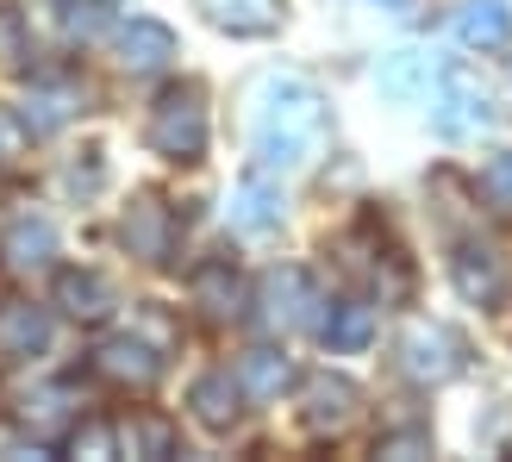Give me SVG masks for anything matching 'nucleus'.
Returning <instances> with one entry per match:
<instances>
[{"instance_id": "obj_21", "label": "nucleus", "mask_w": 512, "mask_h": 462, "mask_svg": "<svg viewBox=\"0 0 512 462\" xmlns=\"http://www.w3.org/2000/svg\"><path fill=\"white\" fill-rule=\"evenodd\" d=\"M50 256H57V231H50V219H19L7 231V269L32 275V269L50 263Z\"/></svg>"}, {"instance_id": "obj_29", "label": "nucleus", "mask_w": 512, "mask_h": 462, "mask_svg": "<svg viewBox=\"0 0 512 462\" xmlns=\"http://www.w3.org/2000/svg\"><path fill=\"white\" fill-rule=\"evenodd\" d=\"M375 456H431V431H400V438H381Z\"/></svg>"}, {"instance_id": "obj_11", "label": "nucleus", "mask_w": 512, "mask_h": 462, "mask_svg": "<svg viewBox=\"0 0 512 462\" xmlns=\"http://www.w3.org/2000/svg\"><path fill=\"white\" fill-rule=\"evenodd\" d=\"M188 406H194V419L207 425V431H232L238 413H244V381L232 369H207L188 388Z\"/></svg>"}, {"instance_id": "obj_4", "label": "nucleus", "mask_w": 512, "mask_h": 462, "mask_svg": "<svg viewBox=\"0 0 512 462\" xmlns=\"http://www.w3.org/2000/svg\"><path fill=\"white\" fill-rule=\"evenodd\" d=\"M463 338H456L450 325H438V319H413L400 331V369L413 375V381H425V388H444V381H456L463 375Z\"/></svg>"}, {"instance_id": "obj_2", "label": "nucleus", "mask_w": 512, "mask_h": 462, "mask_svg": "<svg viewBox=\"0 0 512 462\" xmlns=\"http://www.w3.org/2000/svg\"><path fill=\"white\" fill-rule=\"evenodd\" d=\"M144 138L157 157L169 163H194L200 150H207V100H200V88H163L157 94V107H150V125H144Z\"/></svg>"}, {"instance_id": "obj_13", "label": "nucleus", "mask_w": 512, "mask_h": 462, "mask_svg": "<svg viewBox=\"0 0 512 462\" xmlns=\"http://www.w3.org/2000/svg\"><path fill=\"white\" fill-rule=\"evenodd\" d=\"M57 306H63L69 319H82V325H100L119 300H113V281H107V275H94V269H63V275H57Z\"/></svg>"}, {"instance_id": "obj_14", "label": "nucleus", "mask_w": 512, "mask_h": 462, "mask_svg": "<svg viewBox=\"0 0 512 462\" xmlns=\"http://www.w3.org/2000/svg\"><path fill=\"white\" fill-rule=\"evenodd\" d=\"M450 25H456V38H463L469 50L512 44V7H506V0H463V7L450 13Z\"/></svg>"}, {"instance_id": "obj_22", "label": "nucleus", "mask_w": 512, "mask_h": 462, "mask_svg": "<svg viewBox=\"0 0 512 462\" xmlns=\"http://www.w3.org/2000/svg\"><path fill=\"white\" fill-rule=\"evenodd\" d=\"M119 450L125 456H144V462L175 456V425L157 419V413H132V419H119Z\"/></svg>"}, {"instance_id": "obj_27", "label": "nucleus", "mask_w": 512, "mask_h": 462, "mask_svg": "<svg viewBox=\"0 0 512 462\" xmlns=\"http://www.w3.org/2000/svg\"><path fill=\"white\" fill-rule=\"evenodd\" d=\"M63 450L100 462V456H113V450H119V425H107V419H82V425L69 431V444H63Z\"/></svg>"}, {"instance_id": "obj_15", "label": "nucleus", "mask_w": 512, "mask_h": 462, "mask_svg": "<svg viewBox=\"0 0 512 462\" xmlns=\"http://www.w3.org/2000/svg\"><path fill=\"white\" fill-rule=\"evenodd\" d=\"M232 225L250 231V238H263V231L281 225V194L269 182V169H256V175H244V182H238V194H232Z\"/></svg>"}, {"instance_id": "obj_25", "label": "nucleus", "mask_w": 512, "mask_h": 462, "mask_svg": "<svg viewBox=\"0 0 512 462\" xmlns=\"http://www.w3.org/2000/svg\"><path fill=\"white\" fill-rule=\"evenodd\" d=\"M69 413V388H38V394H25L19 406H13V419L25 425V431H38V425H57Z\"/></svg>"}, {"instance_id": "obj_5", "label": "nucleus", "mask_w": 512, "mask_h": 462, "mask_svg": "<svg viewBox=\"0 0 512 462\" xmlns=\"http://www.w3.org/2000/svg\"><path fill=\"white\" fill-rule=\"evenodd\" d=\"M356 413H363V388H356L350 375H306L300 381V419L313 438H344V431L356 425Z\"/></svg>"}, {"instance_id": "obj_7", "label": "nucleus", "mask_w": 512, "mask_h": 462, "mask_svg": "<svg viewBox=\"0 0 512 462\" xmlns=\"http://www.w3.org/2000/svg\"><path fill=\"white\" fill-rule=\"evenodd\" d=\"M450 281H456V294H463L469 306H500V300H506V263H500V250L481 244V238L456 244Z\"/></svg>"}, {"instance_id": "obj_6", "label": "nucleus", "mask_w": 512, "mask_h": 462, "mask_svg": "<svg viewBox=\"0 0 512 462\" xmlns=\"http://www.w3.org/2000/svg\"><path fill=\"white\" fill-rule=\"evenodd\" d=\"M188 294H194V306H200V319H207V325L244 319V275H238L232 256H207V263L194 269Z\"/></svg>"}, {"instance_id": "obj_19", "label": "nucleus", "mask_w": 512, "mask_h": 462, "mask_svg": "<svg viewBox=\"0 0 512 462\" xmlns=\"http://www.w3.org/2000/svg\"><path fill=\"white\" fill-rule=\"evenodd\" d=\"M375 82H381V94H388V100H419V94L438 88V69H431L425 50H394V57L375 69Z\"/></svg>"}, {"instance_id": "obj_23", "label": "nucleus", "mask_w": 512, "mask_h": 462, "mask_svg": "<svg viewBox=\"0 0 512 462\" xmlns=\"http://www.w3.org/2000/svg\"><path fill=\"white\" fill-rule=\"evenodd\" d=\"M75 113V88H32V100H25V125H32V138H50L57 125H69Z\"/></svg>"}, {"instance_id": "obj_9", "label": "nucleus", "mask_w": 512, "mask_h": 462, "mask_svg": "<svg viewBox=\"0 0 512 462\" xmlns=\"http://www.w3.org/2000/svg\"><path fill=\"white\" fill-rule=\"evenodd\" d=\"M119 238H125V250H132V256H144V263H169V256H175V219H169L163 200L144 194V200L125 207Z\"/></svg>"}, {"instance_id": "obj_16", "label": "nucleus", "mask_w": 512, "mask_h": 462, "mask_svg": "<svg viewBox=\"0 0 512 462\" xmlns=\"http://www.w3.org/2000/svg\"><path fill=\"white\" fill-rule=\"evenodd\" d=\"M44 344H50L44 306H25V300L0 306V356H7V363H25V356H38Z\"/></svg>"}, {"instance_id": "obj_30", "label": "nucleus", "mask_w": 512, "mask_h": 462, "mask_svg": "<svg viewBox=\"0 0 512 462\" xmlns=\"http://www.w3.org/2000/svg\"><path fill=\"white\" fill-rule=\"evenodd\" d=\"M375 7H388V13H413L419 0H375Z\"/></svg>"}, {"instance_id": "obj_17", "label": "nucleus", "mask_w": 512, "mask_h": 462, "mask_svg": "<svg viewBox=\"0 0 512 462\" xmlns=\"http://www.w3.org/2000/svg\"><path fill=\"white\" fill-rule=\"evenodd\" d=\"M313 331L331 350H363L375 338V306H363V300H325V313L313 319Z\"/></svg>"}, {"instance_id": "obj_18", "label": "nucleus", "mask_w": 512, "mask_h": 462, "mask_svg": "<svg viewBox=\"0 0 512 462\" xmlns=\"http://www.w3.org/2000/svg\"><path fill=\"white\" fill-rule=\"evenodd\" d=\"M200 13H207V25H219L232 38H263V32H275L281 0H200Z\"/></svg>"}, {"instance_id": "obj_1", "label": "nucleus", "mask_w": 512, "mask_h": 462, "mask_svg": "<svg viewBox=\"0 0 512 462\" xmlns=\"http://www.w3.org/2000/svg\"><path fill=\"white\" fill-rule=\"evenodd\" d=\"M250 150L269 175L313 169L325 157V94L300 75H263L250 100Z\"/></svg>"}, {"instance_id": "obj_20", "label": "nucleus", "mask_w": 512, "mask_h": 462, "mask_svg": "<svg viewBox=\"0 0 512 462\" xmlns=\"http://www.w3.org/2000/svg\"><path fill=\"white\" fill-rule=\"evenodd\" d=\"M238 381L250 400H281V388H294V363L281 350H250L238 363Z\"/></svg>"}, {"instance_id": "obj_28", "label": "nucleus", "mask_w": 512, "mask_h": 462, "mask_svg": "<svg viewBox=\"0 0 512 462\" xmlns=\"http://www.w3.org/2000/svg\"><path fill=\"white\" fill-rule=\"evenodd\" d=\"M481 194H488V207L512 219V150H500V157L481 169Z\"/></svg>"}, {"instance_id": "obj_24", "label": "nucleus", "mask_w": 512, "mask_h": 462, "mask_svg": "<svg viewBox=\"0 0 512 462\" xmlns=\"http://www.w3.org/2000/svg\"><path fill=\"white\" fill-rule=\"evenodd\" d=\"M57 19H63V38H82V44L113 32V7H107V0H57Z\"/></svg>"}, {"instance_id": "obj_26", "label": "nucleus", "mask_w": 512, "mask_h": 462, "mask_svg": "<svg viewBox=\"0 0 512 462\" xmlns=\"http://www.w3.org/2000/svg\"><path fill=\"white\" fill-rule=\"evenodd\" d=\"M25 157H32V125L0 107V175H19Z\"/></svg>"}, {"instance_id": "obj_8", "label": "nucleus", "mask_w": 512, "mask_h": 462, "mask_svg": "<svg viewBox=\"0 0 512 462\" xmlns=\"http://www.w3.org/2000/svg\"><path fill=\"white\" fill-rule=\"evenodd\" d=\"M88 369L100 375V381H113V388H132V394H144V388H157V375H163V356L150 350L144 338H107L94 356H88Z\"/></svg>"}, {"instance_id": "obj_10", "label": "nucleus", "mask_w": 512, "mask_h": 462, "mask_svg": "<svg viewBox=\"0 0 512 462\" xmlns=\"http://www.w3.org/2000/svg\"><path fill=\"white\" fill-rule=\"evenodd\" d=\"M319 294L313 281H306V269H269L263 275V325H313L319 313Z\"/></svg>"}, {"instance_id": "obj_12", "label": "nucleus", "mask_w": 512, "mask_h": 462, "mask_svg": "<svg viewBox=\"0 0 512 462\" xmlns=\"http://www.w3.org/2000/svg\"><path fill=\"white\" fill-rule=\"evenodd\" d=\"M119 63L132 69V75H163L175 63V32L163 19H132L119 32Z\"/></svg>"}, {"instance_id": "obj_3", "label": "nucleus", "mask_w": 512, "mask_h": 462, "mask_svg": "<svg viewBox=\"0 0 512 462\" xmlns=\"http://www.w3.org/2000/svg\"><path fill=\"white\" fill-rule=\"evenodd\" d=\"M431 119H438L444 138H481V132L494 125V100H488V88H481L463 63H450V69H438Z\"/></svg>"}]
</instances>
